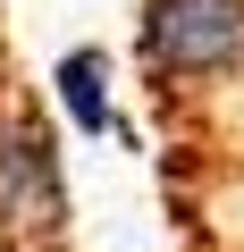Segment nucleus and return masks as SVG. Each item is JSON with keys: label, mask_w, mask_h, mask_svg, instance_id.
Listing matches in <instances>:
<instances>
[{"label": "nucleus", "mask_w": 244, "mask_h": 252, "mask_svg": "<svg viewBox=\"0 0 244 252\" xmlns=\"http://www.w3.org/2000/svg\"><path fill=\"white\" fill-rule=\"evenodd\" d=\"M143 67L169 84H227L244 67V0H143Z\"/></svg>", "instance_id": "f257e3e1"}, {"label": "nucleus", "mask_w": 244, "mask_h": 252, "mask_svg": "<svg viewBox=\"0 0 244 252\" xmlns=\"http://www.w3.org/2000/svg\"><path fill=\"white\" fill-rule=\"evenodd\" d=\"M59 101H68V118L84 135H109L118 126V109H109V59L101 51H68L59 59Z\"/></svg>", "instance_id": "f03ea898"}]
</instances>
